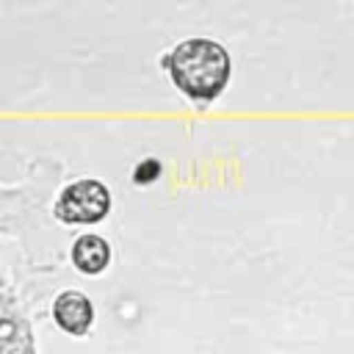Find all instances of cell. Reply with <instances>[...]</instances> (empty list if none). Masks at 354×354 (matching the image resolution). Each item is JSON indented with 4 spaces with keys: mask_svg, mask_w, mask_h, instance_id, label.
Masks as SVG:
<instances>
[{
    "mask_svg": "<svg viewBox=\"0 0 354 354\" xmlns=\"http://www.w3.org/2000/svg\"><path fill=\"white\" fill-rule=\"evenodd\" d=\"M163 66L169 69L174 86L196 102L216 100L227 88L230 72H232V61L224 44L205 36L183 39L163 58Z\"/></svg>",
    "mask_w": 354,
    "mask_h": 354,
    "instance_id": "1",
    "label": "cell"
},
{
    "mask_svg": "<svg viewBox=\"0 0 354 354\" xmlns=\"http://www.w3.org/2000/svg\"><path fill=\"white\" fill-rule=\"evenodd\" d=\"M111 210V191L94 177H80L61 188L55 199V216L64 224H94Z\"/></svg>",
    "mask_w": 354,
    "mask_h": 354,
    "instance_id": "2",
    "label": "cell"
},
{
    "mask_svg": "<svg viewBox=\"0 0 354 354\" xmlns=\"http://www.w3.org/2000/svg\"><path fill=\"white\" fill-rule=\"evenodd\" d=\"M53 318L55 324L69 335H86L94 321V304L80 290H64L53 301Z\"/></svg>",
    "mask_w": 354,
    "mask_h": 354,
    "instance_id": "3",
    "label": "cell"
},
{
    "mask_svg": "<svg viewBox=\"0 0 354 354\" xmlns=\"http://www.w3.org/2000/svg\"><path fill=\"white\" fill-rule=\"evenodd\" d=\"M72 263L80 274H100L111 263V243L97 232L77 235L72 243Z\"/></svg>",
    "mask_w": 354,
    "mask_h": 354,
    "instance_id": "4",
    "label": "cell"
}]
</instances>
